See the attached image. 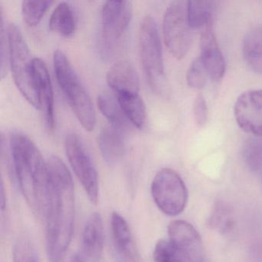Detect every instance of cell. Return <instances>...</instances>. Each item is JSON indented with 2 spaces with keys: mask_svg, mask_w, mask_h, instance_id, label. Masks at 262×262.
<instances>
[{
  "mask_svg": "<svg viewBox=\"0 0 262 262\" xmlns=\"http://www.w3.org/2000/svg\"><path fill=\"white\" fill-rule=\"evenodd\" d=\"M50 198L46 222L47 253L51 262H62L71 244L76 217L73 177L63 161L56 156L47 159Z\"/></svg>",
  "mask_w": 262,
  "mask_h": 262,
  "instance_id": "obj_1",
  "label": "cell"
},
{
  "mask_svg": "<svg viewBox=\"0 0 262 262\" xmlns=\"http://www.w3.org/2000/svg\"><path fill=\"white\" fill-rule=\"evenodd\" d=\"M10 153L12 169L20 192L33 214L45 219L50 190L47 161L36 144L24 133L12 135Z\"/></svg>",
  "mask_w": 262,
  "mask_h": 262,
  "instance_id": "obj_2",
  "label": "cell"
},
{
  "mask_svg": "<svg viewBox=\"0 0 262 262\" xmlns=\"http://www.w3.org/2000/svg\"><path fill=\"white\" fill-rule=\"evenodd\" d=\"M53 66L58 84L65 95L73 113L86 131L94 130L96 112L89 94L70 59L60 50L55 52Z\"/></svg>",
  "mask_w": 262,
  "mask_h": 262,
  "instance_id": "obj_3",
  "label": "cell"
},
{
  "mask_svg": "<svg viewBox=\"0 0 262 262\" xmlns=\"http://www.w3.org/2000/svg\"><path fill=\"white\" fill-rule=\"evenodd\" d=\"M139 50L142 69L150 89L156 94H162L166 88V79L159 29L152 16H145L141 23Z\"/></svg>",
  "mask_w": 262,
  "mask_h": 262,
  "instance_id": "obj_4",
  "label": "cell"
},
{
  "mask_svg": "<svg viewBox=\"0 0 262 262\" xmlns=\"http://www.w3.org/2000/svg\"><path fill=\"white\" fill-rule=\"evenodd\" d=\"M9 44V60L15 84L27 102L39 108L34 78L33 59L20 30L10 24L7 30Z\"/></svg>",
  "mask_w": 262,
  "mask_h": 262,
  "instance_id": "obj_5",
  "label": "cell"
},
{
  "mask_svg": "<svg viewBox=\"0 0 262 262\" xmlns=\"http://www.w3.org/2000/svg\"><path fill=\"white\" fill-rule=\"evenodd\" d=\"M151 192L158 208L167 215H179L188 202V191L183 180L170 168L158 171L151 182Z\"/></svg>",
  "mask_w": 262,
  "mask_h": 262,
  "instance_id": "obj_6",
  "label": "cell"
},
{
  "mask_svg": "<svg viewBox=\"0 0 262 262\" xmlns=\"http://www.w3.org/2000/svg\"><path fill=\"white\" fill-rule=\"evenodd\" d=\"M191 29L187 13V2L171 3L164 15L162 32L165 46L176 59L185 57L189 50Z\"/></svg>",
  "mask_w": 262,
  "mask_h": 262,
  "instance_id": "obj_7",
  "label": "cell"
},
{
  "mask_svg": "<svg viewBox=\"0 0 262 262\" xmlns=\"http://www.w3.org/2000/svg\"><path fill=\"white\" fill-rule=\"evenodd\" d=\"M64 144L72 169L82 185L90 202L96 205L99 198V179L97 171L88 150L82 139L75 133L67 134Z\"/></svg>",
  "mask_w": 262,
  "mask_h": 262,
  "instance_id": "obj_8",
  "label": "cell"
},
{
  "mask_svg": "<svg viewBox=\"0 0 262 262\" xmlns=\"http://www.w3.org/2000/svg\"><path fill=\"white\" fill-rule=\"evenodd\" d=\"M133 6L131 1H107L101 12V50L105 54L112 51L116 41L124 34L131 22Z\"/></svg>",
  "mask_w": 262,
  "mask_h": 262,
  "instance_id": "obj_9",
  "label": "cell"
},
{
  "mask_svg": "<svg viewBox=\"0 0 262 262\" xmlns=\"http://www.w3.org/2000/svg\"><path fill=\"white\" fill-rule=\"evenodd\" d=\"M168 237L181 262H207L205 248L199 232L185 221H172L168 225Z\"/></svg>",
  "mask_w": 262,
  "mask_h": 262,
  "instance_id": "obj_10",
  "label": "cell"
},
{
  "mask_svg": "<svg viewBox=\"0 0 262 262\" xmlns=\"http://www.w3.org/2000/svg\"><path fill=\"white\" fill-rule=\"evenodd\" d=\"M236 122L245 133L262 136V90L242 93L234 105Z\"/></svg>",
  "mask_w": 262,
  "mask_h": 262,
  "instance_id": "obj_11",
  "label": "cell"
},
{
  "mask_svg": "<svg viewBox=\"0 0 262 262\" xmlns=\"http://www.w3.org/2000/svg\"><path fill=\"white\" fill-rule=\"evenodd\" d=\"M33 78L37 96L38 105L49 133L55 129L54 93L48 69L39 58L33 59Z\"/></svg>",
  "mask_w": 262,
  "mask_h": 262,
  "instance_id": "obj_12",
  "label": "cell"
},
{
  "mask_svg": "<svg viewBox=\"0 0 262 262\" xmlns=\"http://www.w3.org/2000/svg\"><path fill=\"white\" fill-rule=\"evenodd\" d=\"M111 232L113 246L119 262H141L139 248L125 217L119 213L111 216Z\"/></svg>",
  "mask_w": 262,
  "mask_h": 262,
  "instance_id": "obj_13",
  "label": "cell"
},
{
  "mask_svg": "<svg viewBox=\"0 0 262 262\" xmlns=\"http://www.w3.org/2000/svg\"><path fill=\"white\" fill-rule=\"evenodd\" d=\"M199 59L211 80L217 82L223 78L226 65L213 31L212 25L202 30Z\"/></svg>",
  "mask_w": 262,
  "mask_h": 262,
  "instance_id": "obj_14",
  "label": "cell"
},
{
  "mask_svg": "<svg viewBox=\"0 0 262 262\" xmlns=\"http://www.w3.org/2000/svg\"><path fill=\"white\" fill-rule=\"evenodd\" d=\"M103 221L99 213L95 212L89 217L82 234L80 255L85 262H99L103 254Z\"/></svg>",
  "mask_w": 262,
  "mask_h": 262,
  "instance_id": "obj_15",
  "label": "cell"
},
{
  "mask_svg": "<svg viewBox=\"0 0 262 262\" xmlns=\"http://www.w3.org/2000/svg\"><path fill=\"white\" fill-rule=\"evenodd\" d=\"M106 81L110 88L118 93H139V75L134 66L128 61H119L108 70Z\"/></svg>",
  "mask_w": 262,
  "mask_h": 262,
  "instance_id": "obj_16",
  "label": "cell"
},
{
  "mask_svg": "<svg viewBox=\"0 0 262 262\" xmlns=\"http://www.w3.org/2000/svg\"><path fill=\"white\" fill-rule=\"evenodd\" d=\"M125 132L108 125L101 131L98 139L99 149L104 160L115 165L121 160L125 153Z\"/></svg>",
  "mask_w": 262,
  "mask_h": 262,
  "instance_id": "obj_17",
  "label": "cell"
},
{
  "mask_svg": "<svg viewBox=\"0 0 262 262\" xmlns=\"http://www.w3.org/2000/svg\"><path fill=\"white\" fill-rule=\"evenodd\" d=\"M97 105L110 125L124 132L128 129L130 122L124 114L116 96L108 92L99 93L97 96Z\"/></svg>",
  "mask_w": 262,
  "mask_h": 262,
  "instance_id": "obj_18",
  "label": "cell"
},
{
  "mask_svg": "<svg viewBox=\"0 0 262 262\" xmlns=\"http://www.w3.org/2000/svg\"><path fill=\"white\" fill-rule=\"evenodd\" d=\"M119 105L132 125L142 128L146 122V108L139 93H118Z\"/></svg>",
  "mask_w": 262,
  "mask_h": 262,
  "instance_id": "obj_19",
  "label": "cell"
},
{
  "mask_svg": "<svg viewBox=\"0 0 262 262\" xmlns=\"http://www.w3.org/2000/svg\"><path fill=\"white\" fill-rule=\"evenodd\" d=\"M243 56L251 70L262 74V26L254 27L245 36Z\"/></svg>",
  "mask_w": 262,
  "mask_h": 262,
  "instance_id": "obj_20",
  "label": "cell"
},
{
  "mask_svg": "<svg viewBox=\"0 0 262 262\" xmlns=\"http://www.w3.org/2000/svg\"><path fill=\"white\" fill-rule=\"evenodd\" d=\"M216 10L214 1H188L187 13L191 29H204L212 25L213 18Z\"/></svg>",
  "mask_w": 262,
  "mask_h": 262,
  "instance_id": "obj_21",
  "label": "cell"
},
{
  "mask_svg": "<svg viewBox=\"0 0 262 262\" xmlns=\"http://www.w3.org/2000/svg\"><path fill=\"white\" fill-rule=\"evenodd\" d=\"M49 27L54 33L70 36L76 30V19L71 6L67 2L58 4L50 16Z\"/></svg>",
  "mask_w": 262,
  "mask_h": 262,
  "instance_id": "obj_22",
  "label": "cell"
},
{
  "mask_svg": "<svg viewBox=\"0 0 262 262\" xmlns=\"http://www.w3.org/2000/svg\"><path fill=\"white\" fill-rule=\"evenodd\" d=\"M208 225L222 234L230 232L234 226V212L231 207L225 202H217L208 219Z\"/></svg>",
  "mask_w": 262,
  "mask_h": 262,
  "instance_id": "obj_23",
  "label": "cell"
},
{
  "mask_svg": "<svg viewBox=\"0 0 262 262\" xmlns=\"http://www.w3.org/2000/svg\"><path fill=\"white\" fill-rule=\"evenodd\" d=\"M52 1H24L22 3V16L29 27H36L40 22Z\"/></svg>",
  "mask_w": 262,
  "mask_h": 262,
  "instance_id": "obj_24",
  "label": "cell"
},
{
  "mask_svg": "<svg viewBox=\"0 0 262 262\" xmlns=\"http://www.w3.org/2000/svg\"><path fill=\"white\" fill-rule=\"evenodd\" d=\"M244 159L247 166L254 171L262 169V139H249L244 148Z\"/></svg>",
  "mask_w": 262,
  "mask_h": 262,
  "instance_id": "obj_25",
  "label": "cell"
},
{
  "mask_svg": "<svg viewBox=\"0 0 262 262\" xmlns=\"http://www.w3.org/2000/svg\"><path fill=\"white\" fill-rule=\"evenodd\" d=\"M13 262H40L37 251L30 239L21 237L13 248Z\"/></svg>",
  "mask_w": 262,
  "mask_h": 262,
  "instance_id": "obj_26",
  "label": "cell"
},
{
  "mask_svg": "<svg viewBox=\"0 0 262 262\" xmlns=\"http://www.w3.org/2000/svg\"><path fill=\"white\" fill-rule=\"evenodd\" d=\"M208 73L199 57L193 60L187 72V83L192 89L201 90L207 82Z\"/></svg>",
  "mask_w": 262,
  "mask_h": 262,
  "instance_id": "obj_27",
  "label": "cell"
},
{
  "mask_svg": "<svg viewBox=\"0 0 262 262\" xmlns=\"http://www.w3.org/2000/svg\"><path fill=\"white\" fill-rule=\"evenodd\" d=\"M155 262H181L176 248L169 240L157 242L153 251Z\"/></svg>",
  "mask_w": 262,
  "mask_h": 262,
  "instance_id": "obj_28",
  "label": "cell"
},
{
  "mask_svg": "<svg viewBox=\"0 0 262 262\" xmlns=\"http://www.w3.org/2000/svg\"><path fill=\"white\" fill-rule=\"evenodd\" d=\"M4 29V15H1V77L4 79L7 73L9 60V44L7 33Z\"/></svg>",
  "mask_w": 262,
  "mask_h": 262,
  "instance_id": "obj_29",
  "label": "cell"
},
{
  "mask_svg": "<svg viewBox=\"0 0 262 262\" xmlns=\"http://www.w3.org/2000/svg\"><path fill=\"white\" fill-rule=\"evenodd\" d=\"M194 115L196 122L202 125L206 122L208 118V106L203 95L199 94L194 104Z\"/></svg>",
  "mask_w": 262,
  "mask_h": 262,
  "instance_id": "obj_30",
  "label": "cell"
},
{
  "mask_svg": "<svg viewBox=\"0 0 262 262\" xmlns=\"http://www.w3.org/2000/svg\"><path fill=\"white\" fill-rule=\"evenodd\" d=\"M69 262H85V260L82 258V256L79 254H75L73 257L70 259V261Z\"/></svg>",
  "mask_w": 262,
  "mask_h": 262,
  "instance_id": "obj_31",
  "label": "cell"
}]
</instances>
